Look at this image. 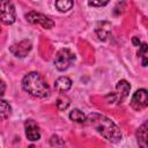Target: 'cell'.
<instances>
[{
  "label": "cell",
  "instance_id": "cell-1",
  "mask_svg": "<svg viewBox=\"0 0 148 148\" xmlns=\"http://www.w3.org/2000/svg\"><path fill=\"white\" fill-rule=\"evenodd\" d=\"M86 125L95 128L102 136L112 143H118L121 141L123 134L119 127L108 117L101 113H90L86 116Z\"/></svg>",
  "mask_w": 148,
  "mask_h": 148
},
{
  "label": "cell",
  "instance_id": "cell-2",
  "mask_svg": "<svg viewBox=\"0 0 148 148\" xmlns=\"http://www.w3.org/2000/svg\"><path fill=\"white\" fill-rule=\"evenodd\" d=\"M22 88L29 95L37 98H45L50 94V88L44 77L37 72L28 73L22 80Z\"/></svg>",
  "mask_w": 148,
  "mask_h": 148
},
{
  "label": "cell",
  "instance_id": "cell-3",
  "mask_svg": "<svg viewBox=\"0 0 148 148\" xmlns=\"http://www.w3.org/2000/svg\"><path fill=\"white\" fill-rule=\"evenodd\" d=\"M74 60H75V56L69 49H61L58 51L54 58V66L58 71L62 72L68 69L74 62Z\"/></svg>",
  "mask_w": 148,
  "mask_h": 148
},
{
  "label": "cell",
  "instance_id": "cell-4",
  "mask_svg": "<svg viewBox=\"0 0 148 148\" xmlns=\"http://www.w3.org/2000/svg\"><path fill=\"white\" fill-rule=\"evenodd\" d=\"M16 20L15 7L10 1L0 0V21L3 24H12Z\"/></svg>",
  "mask_w": 148,
  "mask_h": 148
},
{
  "label": "cell",
  "instance_id": "cell-5",
  "mask_svg": "<svg viewBox=\"0 0 148 148\" xmlns=\"http://www.w3.org/2000/svg\"><path fill=\"white\" fill-rule=\"evenodd\" d=\"M130 90H131L130 83L126 80H120V81H118V83L116 86V92L110 94L108 97H111V99L113 102H117L118 104H120L128 97Z\"/></svg>",
  "mask_w": 148,
  "mask_h": 148
},
{
  "label": "cell",
  "instance_id": "cell-6",
  "mask_svg": "<svg viewBox=\"0 0 148 148\" xmlns=\"http://www.w3.org/2000/svg\"><path fill=\"white\" fill-rule=\"evenodd\" d=\"M25 18L31 24H40L44 29H51L54 25V22L50 17H47L46 15H44L42 13L34 12V10L32 12H29L25 15Z\"/></svg>",
  "mask_w": 148,
  "mask_h": 148
},
{
  "label": "cell",
  "instance_id": "cell-7",
  "mask_svg": "<svg viewBox=\"0 0 148 148\" xmlns=\"http://www.w3.org/2000/svg\"><path fill=\"white\" fill-rule=\"evenodd\" d=\"M148 105V92L146 89L136 90L131 98V106L135 111H142Z\"/></svg>",
  "mask_w": 148,
  "mask_h": 148
},
{
  "label": "cell",
  "instance_id": "cell-8",
  "mask_svg": "<svg viewBox=\"0 0 148 148\" xmlns=\"http://www.w3.org/2000/svg\"><path fill=\"white\" fill-rule=\"evenodd\" d=\"M32 49V44L29 39H23V40H20L18 43H15L13 44L10 47H9V52L15 56L16 58H24L28 56V53L31 51Z\"/></svg>",
  "mask_w": 148,
  "mask_h": 148
},
{
  "label": "cell",
  "instance_id": "cell-9",
  "mask_svg": "<svg viewBox=\"0 0 148 148\" xmlns=\"http://www.w3.org/2000/svg\"><path fill=\"white\" fill-rule=\"evenodd\" d=\"M24 128H25V136L28 138V140L30 141H37L40 139V132H39V127L36 124L35 120L32 119H28L24 123Z\"/></svg>",
  "mask_w": 148,
  "mask_h": 148
},
{
  "label": "cell",
  "instance_id": "cell-10",
  "mask_svg": "<svg viewBox=\"0 0 148 148\" xmlns=\"http://www.w3.org/2000/svg\"><path fill=\"white\" fill-rule=\"evenodd\" d=\"M95 31L101 40H106L111 34V23L108 21H102L96 25Z\"/></svg>",
  "mask_w": 148,
  "mask_h": 148
},
{
  "label": "cell",
  "instance_id": "cell-11",
  "mask_svg": "<svg viewBox=\"0 0 148 148\" xmlns=\"http://www.w3.org/2000/svg\"><path fill=\"white\" fill-rule=\"evenodd\" d=\"M72 87V80L67 76H60L54 81V88L59 92H66Z\"/></svg>",
  "mask_w": 148,
  "mask_h": 148
},
{
  "label": "cell",
  "instance_id": "cell-12",
  "mask_svg": "<svg viewBox=\"0 0 148 148\" xmlns=\"http://www.w3.org/2000/svg\"><path fill=\"white\" fill-rule=\"evenodd\" d=\"M139 148H147V121L143 123L136 131Z\"/></svg>",
  "mask_w": 148,
  "mask_h": 148
},
{
  "label": "cell",
  "instance_id": "cell-13",
  "mask_svg": "<svg viewBox=\"0 0 148 148\" xmlns=\"http://www.w3.org/2000/svg\"><path fill=\"white\" fill-rule=\"evenodd\" d=\"M10 113H12V106H10V104L7 101L0 98V120L7 119L10 116Z\"/></svg>",
  "mask_w": 148,
  "mask_h": 148
},
{
  "label": "cell",
  "instance_id": "cell-14",
  "mask_svg": "<svg viewBox=\"0 0 148 148\" xmlns=\"http://www.w3.org/2000/svg\"><path fill=\"white\" fill-rule=\"evenodd\" d=\"M69 119L75 121V123H80V124H83L86 121V114L79 110V109H74L69 112Z\"/></svg>",
  "mask_w": 148,
  "mask_h": 148
},
{
  "label": "cell",
  "instance_id": "cell-15",
  "mask_svg": "<svg viewBox=\"0 0 148 148\" xmlns=\"http://www.w3.org/2000/svg\"><path fill=\"white\" fill-rule=\"evenodd\" d=\"M56 7L59 12H68L73 7V1L71 0H59L56 1Z\"/></svg>",
  "mask_w": 148,
  "mask_h": 148
},
{
  "label": "cell",
  "instance_id": "cell-16",
  "mask_svg": "<svg viewBox=\"0 0 148 148\" xmlns=\"http://www.w3.org/2000/svg\"><path fill=\"white\" fill-rule=\"evenodd\" d=\"M69 98L67 97V96H65V95H61V96H59L58 98H57V102H56V104H57V108L60 110V111H62V110H66L68 106H69Z\"/></svg>",
  "mask_w": 148,
  "mask_h": 148
},
{
  "label": "cell",
  "instance_id": "cell-17",
  "mask_svg": "<svg viewBox=\"0 0 148 148\" xmlns=\"http://www.w3.org/2000/svg\"><path fill=\"white\" fill-rule=\"evenodd\" d=\"M138 56H140V58L142 59V66H147V44L146 43L140 44Z\"/></svg>",
  "mask_w": 148,
  "mask_h": 148
},
{
  "label": "cell",
  "instance_id": "cell-18",
  "mask_svg": "<svg viewBox=\"0 0 148 148\" xmlns=\"http://www.w3.org/2000/svg\"><path fill=\"white\" fill-rule=\"evenodd\" d=\"M89 6H94V7H102V6H106L109 3V1H89L88 2Z\"/></svg>",
  "mask_w": 148,
  "mask_h": 148
},
{
  "label": "cell",
  "instance_id": "cell-19",
  "mask_svg": "<svg viewBox=\"0 0 148 148\" xmlns=\"http://www.w3.org/2000/svg\"><path fill=\"white\" fill-rule=\"evenodd\" d=\"M5 91H6V84H5V82L2 80H0V98L3 96Z\"/></svg>",
  "mask_w": 148,
  "mask_h": 148
},
{
  "label": "cell",
  "instance_id": "cell-20",
  "mask_svg": "<svg viewBox=\"0 0 148 148\" xmlns=\"http://www.w3.org/2000/svg\"><path fill=\"white\" fill-rule=\"evenodd\" d=\"M132 43H133V45L139 46V45H140V39H139V37H133V38H132Z\"/></svg>",
  "mask_w": 148,
  "mask_h": 148
}]
</instances>
